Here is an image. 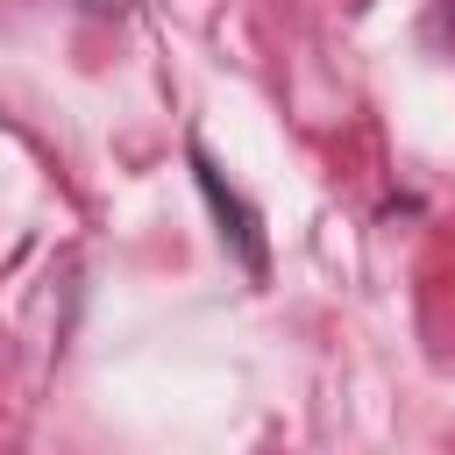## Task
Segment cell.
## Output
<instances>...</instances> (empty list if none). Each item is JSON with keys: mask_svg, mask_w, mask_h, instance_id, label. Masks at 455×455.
<instances>
[{"mask_svg": "<svg viewBox=\"0 0 455 455\" xmlns=\"http://www.w3.org/2000/svg\"><path fill=\"white\" fill-rule=\"evenodd\" d=\"M192 171H199V185H206V199H213V213H220V235H228V242L242 249V263L263 277V220H256V206L220 185V171L206 164V149H192Z\"/></svg>", "mask_w": 455, "mask_h": 455, "instance_id": "obj_1", "label": "cell"}, {"mask_svg": "<svg viewBox=\"0 0 455 455\" xmlns=\"http://www.w3.org/2000/svg\"><path fill=\"white\" fill-rule=\"evenodd\" d=\"M441 43H448V57H455V0H441Z\"/></svg>", "mask_w": 455, "mask_h": 455, "instance_id": "obj_2", "label": "cell"}]
</instances>
